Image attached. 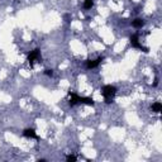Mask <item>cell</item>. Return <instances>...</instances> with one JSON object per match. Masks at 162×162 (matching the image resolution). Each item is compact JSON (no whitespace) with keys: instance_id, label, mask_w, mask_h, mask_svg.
<instances>
[{"instance_id":"6da1fadb","label":"cell","mask_w":162,"mask_h":162,"mask_svg":"<svg viewBox=\"0 0 162 162\" xmlns=\"http://www.w3.org/2000/svg\"><path fill=\"white\" fill-rule=\"evenodd\" d=\"M117 94V88L113 85H105V86L101 88V95L104 98V101L106 104L113 103V99Z\"/></svg>"},{"instance_id":"7a4b0ae2","label":"cell","mask_w":162,"mask_h":162,"mask_svg":"<svg viewBox=\"0 0 162 162\" xmlns=\"http://www.w3.org/2000/svg\"><path fill=\"white\" fill-rule=\"evenodd\" d=\"M27 61L29 62L31 67H33V65H34V62H41L42 61V57H41V51L38 48L31 51V52L28 53V57H27Z\"/></svg>"},{"instance_id":"3957f363","label":"cell","mask_w":162,"mask_h":162,"mask_svg":"<svg viewBox=\"0 0 162 162\" xmlns=\"http://www.w3.org/2000/svg\"><path fill=\"white\" fill-rule=\"evenodd\" d=\"M131 45L134 48H138V49L143 51L144 53H148V51H149L148 47H144V46H142L139 43V33H134V34L131 36Z\"/></svg>"},{"instance_id":"277c9868","label":"cell","mask_w":162,"mask_h":162,"mask_svg":"<svg viewBox=\"0 0 162 162\" xmlns=\"http://www.w3.org/2000/svg\"><path fill=\"white\" fill-rule=\"evenodd\" d=\"M104 57H98L96 59H88L86 61V67L88 69H96V67L103 62Z\"/></svg>"},{"instance_id":"5b68a950","label":"cell","mask_w":162,"mask_h":162,"mask_svg":"<svg viewBox=\"0 0 162 162\" xmlns=\"http://www.w3.org/2000/svg\"><path fill=\"white\" fill-rule=\"evenodd\" d=\"M23 135L25 138H34V139H39V137L37 135L36 131L33 128H27V129L23 131Z\"/></svg>"},{"instance_id":"8992f818","label":"cell","mask_w":162,"mask_h":162,"mask_svg":"<svg viewBox=\"0 0 162 162\" xmlns=\"http://www.w3.org/2000/svg\"><path fill=\"white\" fill-rule=\"evenodd\" d=\"M79 104H85V105H89V106H94V105H95V100H94L92 98H88V96H80Z\"/></svg>"},{"instance_id":"52a82bcc","label":"cell","mask_w":162,"mask_h":162,"mask_svg":"<svg viewBox=\"0 0 162 162\" xmlns=\"http://www.w3.org/2000/svg\"><path fill=\"white\" fill-rule=\"evenodd\" d=\"M69 95H70V101H69V104L70 106H75V105H77L79 104V99L80 96L77 95V94H75V92H69Z\"/></svg>"},{"instance_id":"ba28073f","label":"cell","mask_w":162,"mask_h":162,"mask_svg":"<svg viewBox=\"0 0 162 162\" xmlns=\"http://www.w3.org/2000/svg\"><path fill=\"white\" fill-rule=\"evenodd\" d=\"M143 25H144V20L141 18H135L134 20H132V27L137 28V29H141Z\"/></svg>"},{"instance_id":"9c48e42d","label":"cell","mask_w":162,"mask_h":162,"mask_svg":"<svg viewBox=\"0 0 162 162\" xmlns=\"http://www.w3.org/2000/svg\"><path fill=\"white\" fill-rule=\"evenodd\" d=\"M151 110L153 113H161V110H162V104L160 103V101H156V103H153L152 105H151Z\"/></svg>"},{"instance_id":"30bf717a","label":"cell","mask_w":162,"mask_h":162,"mask_svg":"<svg viewBox=\"0 0 162 162\" xmlns=\"http://www.w3.org/2000/svg\"><path fill=\"white\" fill-rule=\"evenodd\" d=\"M84 9H86V10H90L91 8L94 6V0H85L84 2Z\"/></svg>"},{"instance_id":"8fae6325","label":"cell","mask_w":162,"mask_h":162,"mask_svg":"<svg viewBox=\"0 0 162 162\" xmlns=\"http://www.w3.org/2000/svg\"><path fill=\"white\" fill-rule=\"evenodd\" d=\"M66 160H67V162H75L76 160H77V157H76L75 155H69L66 157Z\"/></svg>"},{"instance_id":"7c38bea8","label":"cell","mask_w":162,"mask_h":162,"mask_svg":"<svg viewBox=\"0 0 162 162\" xmlns=\"http://www.w3.org/2000/svg\"><path fill=\"white\" fill-rule=\"evenodd\" d=\"M45 75L46 76H53V70H49V69H47V70H45Z\"/></svg>"},{"instance_id":"4fadbf2b","label":"cell","mask_w":162,"mask_h":162,"mask_svg":"<svg viewBox=\"0 0 162 162\" xmlns=\"http://www.w3.org/2000/svg\"><path fill=\"white\" fill-rule=\"evenodd\" d=\"M63 18H65L66 22H71V15H70V14H65Z\"/></svg>"},{"instance_id":"5bb4252c","label":"cell","mask_w":162,"mask_h":162,"mask_svg":"<svg viewBox=\"0 0 162 162\" xmlns=\"http://www.w3.org/2000/svg\"><path fill=\"white\" fill-rule=\"evenodd\" d=\"M157 85H158V77H156L155 79V82H153V86H157Z\"/></svg>"}]
</instances>
